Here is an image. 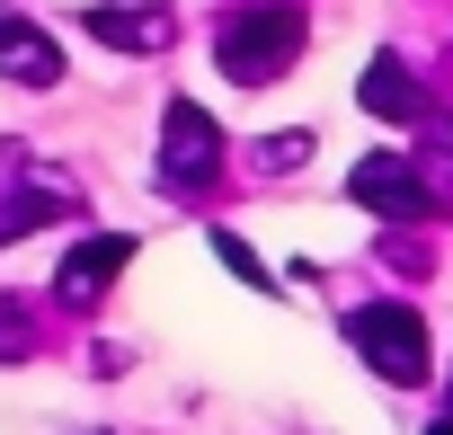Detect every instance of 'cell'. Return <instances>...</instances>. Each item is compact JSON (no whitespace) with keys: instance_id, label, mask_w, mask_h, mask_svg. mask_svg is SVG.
Here are the masks:
<instances>
[{"instance_id":"6da1fadb","label":"cell","mask_w":453,"mask_h":435,"mask_svg":"<svg viewBox=\"0 0 453 435\" xmlns=\"http://www.w3.org/2000/svg\"><path fill=\"white\" fill-rule=\"evenodd\" d=\"M303 36H311V27H303V10H294V0H250V10H232V19H222L213 63H222V80L267 89V80H285V72H294Z\"/></svg>"},{"instance_id":"7a4b0ae2","label":"cell","mask_w":453,"mask_h":435,"mask_svg":"<svg viewBox=\"0 0 453 435\" xmlns=\"http://www.w3.org/2000/svg\"><path fill=\"white\" fill-rule=\"evenodd\" d=\"M347 347L382 373V382H426V320L409 311V302H365V311H347Z\"/></svg>"},{"instance_id":"3957f363","label":"cell","mask_w":453,"mask_h":435,"mask_svg":"<svg viewBox=\"0 0 453 435\" xmlns=\"http://www.w3.org/2000/svg\"><path fill=\"white\" fill-rule=\"evenodd\" d=\"M222 178V134H213V116L196 107V98H169V116H160V187L169 195H196V187H213Z\"/></svg>"},{"instance_id":"277c9868","label":"cell","mask_w":453,"mask_h":435,"mask_svg":"<svg viewBox=\"0 0 453 435\" xmlns=\"http://www.w3.org/2000/svg\"><path fill=\"white\" fill-rule=\"evenodd\" d=\"M347 195L365 213H382V223H426V213H435V187H426V169L409 151H365L347 169Z\"/></svg>"},{"instance_id":"5b68a950","label":"cell","mask_w":453,"mask_h":435,"mask_svg":"<svg viewBox=\"0 0 453 435\" xmlns=\"http://www.w3.org/2000/svg\"><path fill=\"white\" fill-rule=\"evenodd\" d=\"M125 267H134V240H125V232H98V240H81V249L63 258L54 294H63V302H98V294L125 276Z\"/></svg>"},{"instance_id":"8992f818","label":"cell","mask_w":453,"mask_h":435,"mask_svg":"<svg viewBox=\"0 0 453 435\" xmlns=\"http://www.w3.org/2000/svg\"><path fill=\"white\" fill-rule=\"evenodd\" d=\"M81 27L98 36V45H116V54H160L178 27H169V10H134V0H98V10H81Z\"/></svg>"},{"instance_id":"52a82bcc","label":"cell","mask_w":453,"mask_h":435,"mask_svg":"<svg viewBox=\"0 0 453 435\" xmlns=\"http://www.w3.org/2000/svg\"><path fill=\"white\" fill-rule=\"evenodd\" d=\"M72 195L54 187V178H27V160H10L0 169V240H19V232H36V223H54Z\"/></svg>"},{"instance_id":"ba28073f","label":"cell","mask_w":453,"mask_h":435,"mask_svg":"<svg viewBox=\"0 0 453 435\" xmlns=\"http://www.w3.org/2000/svg\"><path fill=\"white\" fill-rule=\"evenodd\" d=\"M356 98H365V116H382V125H418V116H426V89L409 80L400 54H373L365 80H356Z\"/></svg>"},{"instance_id":"9c48e42d","label":"cell","mask_w":453,"mask_h":435,"mask_svg":"<svg viewBox=\"0 0 453 435\" xmlns=\"http://www.w3.org/2000/svg\"><path fill=\"white\" fill-rule=\"evenodd\" d=\"M0 72H10L19 89H54L63 80V45L27 19H0Z\"/></svg>"},{"instance_id":"30bf717a","label":"cell","mask_w":453,"mask_h":435,"mask_svg":"<svg viewBox=\"0 0 453 435\" xmlns=\"http://www.w3.org/2000/svg\"><path fill=\"white\" fill-rule=\"evenodd\" d=\"M213 258H222V267H232L241 285H258V294H276V276H267V267L250 258V240H232V232H213Z\"/></svg>"},{"instance_id":"8fae6325","label":"cell","mask_w":453,"mask_h":435,"mask_svg":"<svg viewBox=\"0 0 453 435\" xmlns=\"http://www.w3.org/2000/svg\"><path fill=\"white\" fill-rule=\"evenodd\" d=\"M303 151H311V134H267L258 142V169H303Z\"/></svg>"}]
</instances>
